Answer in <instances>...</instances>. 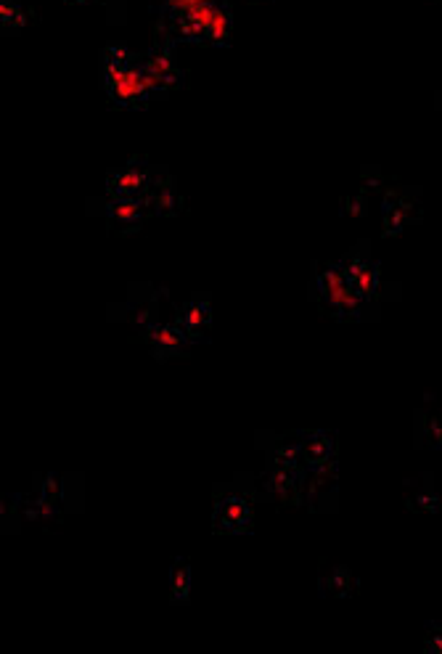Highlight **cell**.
<instances>
[{
  "instance_id": "obj_7",
  "label": "cell",
  "mask_w": 442,
  "mask_h": 654,
  "mask_svg": "<svg viewBox=\"0 0 442 654\" xmlns=\"http://www.w3.org/2000/svg\"><path fill=\"white\" fill-rule=\"evenodd\" d=\"M146 215H149V210H146L143 199H109V204H106V220H109V228L114 234L138 231Z\"/></svg>"
},
{
  "instance_id": "obj_18",
  "label": "cell",
  "mask_w": 442,
  "mask_h": 654,
  "mask_svg": "<svg viewBox=\"0 0 442 654\" xmlns=\"http://www.w3.org/2000/svg\"><path fill=\"white\" fill-rule=\"evenodd\" d=\"M405 506L416 514H442V496L432 488V482L424 485V488L411 490L405 496Z\"/></svg>"
},
{
  "instance_id": "obj_11",
  "label": "cell",
  "mask_w": 442,
  "mask_h": 654,
  "mask_svg": "<svg viewBox=\"0 0 442 654\" xmlns=\"http://www.w3.org/2000/svg\"><path fill=\"white\" fill-rule=\"evenodd\" d=\"M215 0H162V6H159L157 14V32L159 38L167 35V32L173 30L175 24H180L188 16L199 14L202 8H207Z\"/></svg>"
},
{
  "instance_id": "obj_8",
  "label": "cell",
  "mask_w": 442,
  "mask_h": 654,
  "mask_svg": "<svg viewBox=\"0 0 442 654\" xmlns=\"http://www.w3.org/2000/svg\"><path fill=\"white\" fill-rule=\"evenodd\" d=\"M252 527V509L244 498L225 496L215 506V530L220 533H247Z\"/></svg>"
},
{
  "instance_id": "obj_13",
  "label": "cell",
  "mask_w": 442,
  "mask_h": 654,
  "mask_svg": "<svg viewBox=\"0 0 442 654\" xmlns=\"http://www.w3.org/2000/svg\"><path fill=\"white\" fill-rule=\"evenodd\" d=\"M143 204L154 215H175L178 212V194H175L173 181L162 178V181L151 183V188L143 196Z\"/></svg>"
},
{
  "instance_id": "obj_9",
  "label": "cell",
  "mask_w": 442,
  "mask_h": 654,
  "mask_svg": "<svg viewBox=\"0 0 442 654\" xmlns=\"http://www.w3.org/2000/svg\"><path fill=\"white\" fill-rule=\"evenodd\" d=\"M342 268H345L347 279L353 281L355 292L363 297L366 302H374V297L379 294V286H382V276H379V265L366 260V257H347L342 260Z\"/></svg>"
},
{
  "instance_id": "obj_1",
  "label": "cell",
  "mask_w": 442,
  "mask_h": 654,
  "mask_svg": "<svg viewBox=\"0 0 442 654\" xmlns=\"http://www.w3.org/2000/svg\"><path fill=\"white\" fill-rule=\"evenodd\" d=\"M101 85L117 109H146L154 101L143 56L125 43H109L101 53Z\"/></svg>"
},
{
  "instance_id": "obj_12",
  "label": "cell",
  "mask_w": 442,
  "mask_h": 654,
  "mask_svg": "<svg viewBox=\"0 0 442 654\" xmlns=\"http://www.w3.org/2000/svg\"><path fill=\"white\" fill-rule=\"evenodd\" d=\"M178 324L188 331V337H202L212 326V308L207 300H188L178 308Z\"/></svg>"
},
{
  "instance_id": "obj_2",
  "label": "cell",
  "mask_w": 442,
  "mask_h": 654,
  "mask_svg": "<svg viewBox=\"0 0 442 654\" xmlns=\"http://www.w3.org/2000/svg\"><path fill=\"white\" fill-rule=\"evenodd\" d=\"M315 289H318L323 308L329 310L334 318H339V321H358L366 313L368 302L355 292L353 281L347 279L342 263L326 265L315 276Z\"/></svg>"
},
{
  "instance_id": "obj_14",
  "label": "cell",
  "mask_w": 442,
  "mask_h": 654,
  "mask_svg": "<svg viewBox=\"0 0 442 654\" xmlns=\"http://www.w3.org/2000/svg\"><path fill=\"white\" fill-rule=\"evenodd\" d=\"M231 32H233V14L231 6L220 0L215 11L210 16V24H207V40H204V46H215V48H225L231 43Z\"/></svg>"
},
{
  "instance_id": "obj_4",
  "label": "cell",
  "mask_w": 442,
  "mask_h": 654,
  "mask_svg": "<svg viewBox=\"0 0 442 654\" xmlns=\"http://www.w3.org/2000/svg\"><path fill=\"white\" fill-rule=\"evenodd\" d=\"M143 56V64L149 69V75L157 80L167 93L180 91L186 85V77H183V69L178 67V59H175L173 43H159V46L149 48Z\"/></svg>"
},
{
  "instance_id": "obj_5",
  "label": "cell",
  "mask_w": 442,
  "mask_h": 654,
  "mask_svg": "<svg viewBox=\"0 0 442 654\" xmlns=\"http://www.w3.org/2000/svg\"><path fill=\"white\" fill-rule=\"evenodd\" d=\"M143 339L149 342L151 350L157 355H183L186 353V345L191 342L188 331L175 321V324H154L141 329Z\"/></svg>"
},
{
  "instance_id": "obj_22",
  "label": "cell",
  "mask_w": 442,
  "mask_h": 654,
  "mask_svg": "<svg viewBox=\"0 0 442 654\" xmlns=\"http://www.w3.org/2000/svg\"><path fill=\"white\" fill-rule=\"evenodd\" d=\"M67 3H88V0H67Z\"/></svg>"
},
{
  "instance_id": "obj_6",
  "label": "cell",
  "mask_w": 442,
  "mask_h": 654,
  "mask_svg": "<svg viewBox=\"0 0 442 654\" xmlns=\"http://www.w3.org/2000/svg\"><path fill=\"white\" fill-rule=\"evenodd\" d=\"M305 469L337 467V437L331 432H308L300 440Z\"/></svg>"
},
{
  "instance_id": "obj_15",
  "label": "cell",
  "mask_w": 442,
  "mask_h": 654,
  "mask_svg": "<svg viewBox=\"0 0 442 654\" xmlns=\"http://www.w3.org/2000/svg\"><path fill=\"white\" fill-rule=\"evenodd\" d=\"M30 24V8L22 0H0V27L6 35H16Z\"/></svg>"
},
{
  "instance_id": "obj_17",
  "label": "cell",
  "mask_w": 442,
  "mask_h": 654,
  "mask_svg": "<svg viewBox=\"0 0 442 654\" xmlns=\"http://www.w3.org/2000/svg\"><path fill=\"white\" fill-rule=\"evenodd\" d=\"M416 443L442 451V411L440 414L419 411V416H416Z\"/></svg>"
},
{
  "instance_id": "obj_16",
  "label": "cell",
  "mask_w": 442,
  "mask_h": 654,
  "mask_svg": "<svg viewBox=\"0 0 442 654\" xmlns=\"http://www.w3.org/2000/svg\"><path fill=\"white\" fill-rule=\"evenodd\" d=\"M188 594H191V564L180 557L170 564V602L186 604Z\"/></svg>"
},
{
  "instance_id": "obj_19",
  "label": "cell",
  "mask_w": 442,
  "mask_h": 654,
  "mask_svg": "<svg viewBox=\"0 0 442 654\" xmlns=\"http://www.w3.org/2000/svg\"><path fill=\"white\" fill-rule=\"evenodd\" d=\"M326 588H329L331 596H339V599H345L355 591V575L347 567H334L326 580Z\"/></svg>"
},
{
  "instance_id": "obj_21",
  "label": "cell",
  "mask_w": 442,
  "mask_h": 654,
  "mask_svg": "<svg viewBox=\"0 0 442 654\" xmlns=\"http://www.w3.org/2000/svg\"><path fill=\"white\" fill-rule=\"evenodd\" d=\"M424 652L442 654V623L437 620L424 625Z\"/></svg>"
},
{
  "instance_id": "obj_10",
  "label": "cell",
  "mask_w": 442,
  "mask_h": 654,
  "mask_svg": "<svg viewBox=\"0 0 442 654\" xmlns=\"http://www.w3.org/2000/svg\"><path fill=\"white\" fill-rule=\"evenodd\" d=\"M302 477L305 472H286V469H268L265 474V493L281 504H300L302 501Z\"/></svg>"
},
{
  "instance_id": "obj_20",
  "label": "cell",
  "mask_w": 442,
  "mask_h": 654,
  "mask_svg": "<svg viewBox=\"0 0 442 654\" xmlns=\"http://www.w3.org/2000/svg\"><path fill=\"white\" fill-rule=\"evenodd\" d=\"M38 496L45 498L48 504L59 506L61 509V496H64V490H61V480L56 474H40L38 477Z\"/></svg>"
},
{
  "instance_id": "obj_3",
  "label": "cell",
  "mask_w": 442,
  "mask_h": 654,
  "mask_svg": "<svg viewBox=\"0 0 442 654\" xmlns=\"http://www.w3.org/2000/svg\"><path fill=\"white\" fill-rule=\"evenodd\" d=\"M154 183V173L143 162H128L125 167H117L106 175V194L109 199H143L146 191Z\"/></svg>"
}]
</instances>
